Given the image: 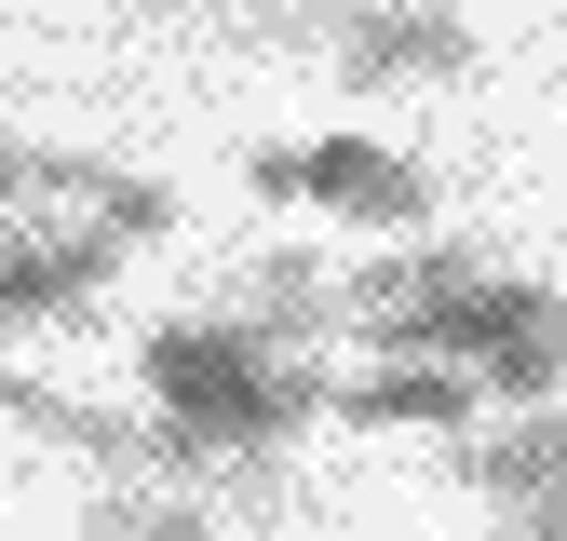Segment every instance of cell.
<instances>
[{
    "mask_svg": "<svg viewBox=\"0 0 567 541\" xmlns=\"http://www.w3.org/2000/svg\"><path fill=\"white\" fill-rule=\"evenodd\" d=\"M338 338H365L379 366H460L486 406L567 392V298L473 244H392L365 270H338Z\"/></svg>",
    "mask_w": 567,
    "mask_h": 541,
    "instance_id": "cell-1",
    "label": "cell"
},
{
    "mask_svg": "<svg viewBox=\"0 0 567 541\" xmlns=\"http://www.w3.org/2000/svg\"><path fill=\"white\" fill-rule=\"evenodd\" d=\"M257 338H284V353H311V338H338V270L311 257V244H270L257 270H244V298H230Z\"/></svg>",
    "mask_w": 567,
    "mask_h": 541,
    "instance_id": "cell-8",
    "label": "cell"
},
{
    "mask_svg": "<svg viewBox=\"0 0 567 541\" xmlns=\"http://www.w3.org/2000/svg\"><path fill=\"white\" fill-rule=\"evenodd\" d=\"M135 244L109 231V217H28V231H0V338H41V325H82L95 298H109V270H122Z\"/></svg>",
    "mask_w": 567,
    "mask_h": 541,
    "instance_id": "cell-4",
    "label": "cell"
},
{
    "mask_svg": "<svg viewBox=\"0 0 567 541\" xmlns=\"http://www.w3.org/2000/svg\"><path fill=\"white\" fill-rule=\"evenodd\" d=\"M82 528H95V541H217V514L176 501V488H109Z\"/></svg>",
    "mask_w": 567,
    "mask_h": 541,
    "instance_id": "cell-9",
    "label": "cell"
},
{
    "mask_svg": "<svg viewBox=\"0 0 567 541\" xmlns=\"http://www.w3.org/2000/svg\"><path fill=\"white\" fill-rule=\"evenodd\" d=\"M244 190L257 203H324L351 231H433V163L392 150V135H311V150H244Z\"/></svg>",
    "mask_w": 567,
    "mask_h": 541,
    "instance_id": "cell-3",
    "label": "cell"
},
{
    "mask_svg": "<svg viewBox=\"0 0 567 541\" xmlns=\"http://www.w3.org/2000/svg\"><path fill=\"white\" fill-rule=\"evenodd\" d=\"M501 541H567V488H554V501H514V514H501Z\"/></svg>",
    "mask_w": 567,
    "mask_h": 541,
    "instance_id": "cell-10",
    "label": "cell"
},
{
    "mask_svg": "<svg viewBox=\"0 0 567 541\" xmlns=\"http://www.w3.org/2000/svg\"><path fill=\"white\" fill-rule=\"evenodd\" d=\"M135 392H150V420L217 447V460H284L311 420H324V366L257 338L244 312H176L135 338Z\"/></svg>",
    "mask_w": 567,
    "mask_h": 541,
    "instance_id": "cell-2",
    "label": "cell"
},
{
    "mask_svg": "<svg viewBox=\"0 0 567 541\" xmlns=\"http://www.w3.org/2000/svg\"><path fill=\"white\" fill-rule=\"evenodd\" d=\"M446 473H460V488L473 501H554L567 488V392L554 406H486V420L473 433H446Z\"/></svg>",
    "mask_w": 567,
    "mask_h": 541,
    "instance_id": "cell-6",
    "label": "cell"
},
{
    "mask_svg": "<svg viewBox=\"0 0 567 541\" xmlns=\"http://www.w3.org/2000/svg\"><path fill=\"white\" fill-rule=\"evenodd\" d=\"M324 420H351V433H473L486 392L460 366H365V379H324Z\"/></svg>",
    "mask_w": 567,
    "mask_h": 541,
    "instance_id": "cell-7",
    "label": "cell"
},
{
    "mask_svg": "<svg viewBox=\"0 0 567 541\" xmlns=\"http://www.w3.org/2000/svg\"><path fill=\"white\" fill-rule=\"evenodd\" d=\"M163 14H217V0H163Z\"/></svg>",
    "mask_w": 567,
    "mask_h": 541,
    "instance_id": "cell-11",
    "label": "cell"
},
{
    "mask_svg": "<svg viewBox=\"0 0 567 541\" xmlns=\"http://www.w3.org/2000/svg\"><path fill=\"white\" fill-rule=\"evenodd\" d=\"M324 54H338L351 95L460 82V68H473V14H446V0H338V14H324Z\"/></svg>",
    "mask_w": 567,
    "mask_h": 541,
    "instance_id": "cell-5",
    "label": "cell"
}]
</instances>
